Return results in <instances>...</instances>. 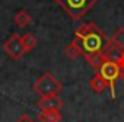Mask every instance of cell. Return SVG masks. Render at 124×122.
<instances>
[{
	"instance_id": "cell-7",
	"label": "cell",
	"mask_w": 124,
	"mask_h": 122,
	"mask_svg": "<svg viewBox=\"0 0 124 122\" xmlns=\"http://www.w3.org/2000/svg\"><path fill=\"white\" fill-rule=\"evenodd\" d=\"M37 107L41 112H48V110H60L63 107V100L55 96H47V97H41L37 102Z\"/></svg>"
},
{
	"instance_id": "cell-3",
	"label": "cell",
	"mask_w": 124,
	"mask_h": 122,
	"mask_svg": "<svg viewBox=\"0 0 124 122\" xmlns=\"http://www.w3.org/2000/svg\"><path fill=\"white\" fill-rule=\"evenodd\" d=\"M63 85L61 82L54 78L50 72H44L35 82H34V91L39 97H47V96H55Z\"/></svg>"
},
{
	"instance_id": "cell-1",
	"label": "cell",
	"mask_w": 124,
	"mask_h": 122,
	"mask_svg": "<svg viewBox=\"0 0 124 122\" xmlns=\"http://www.w3.org/2000/svg\"><path fill=\"white\" fill-rule=\"evenodd\" d=\"M73 43L80 50V54H89L102 51V49L108 43V38L101 31V28L96 27V24L86 22L78 27V30L75 31Z\"/></svg>"
},
{
	"instance_id": "cell-4",
	"label": "cell",
	"mask_w": 124,
	"mask_h": 122,
	"mask_svg": "<svg viewBox=\"0 0 124 122\" xmlns=\"http://www.w3.org/2000/svg\"><path fill=\"white\" fill-rule=\"evenodd\" d=\"M107 82H108V87L111 88V97L114 99L115 97V88H114V84L115 81L120 78V65L114 63V62H109V60H104L101 63L98 72Z\"/></svg>"
},
{
	"instance_id": "cell-14",
	"label": "cell",
	"mask_w": 124,
	"mask_h": 122,
	"mask_svg": "<svg viewBox=\"0 0 124 122\" xmlns=\"http://www.w3.org/2000/svg\"><path fill=\"white\" fill-rule=\"evenodd\" d=\"M66 54L70 57V59H78V56L80 54V50L78 49V46L72 41L67 47H66Z\"/></svg>"
},
{
	"instance_id": "cell-6",
	"label": "cell",
	"mask_w": 124,
	"mask_h": 122,
	"mask_svg": "<svg viewBox=\"0 0 124 122\" xmlns=\"http://www.w3.org/2000/svg\"><path fill=\"white\" fill-rule=\"evenodd\" d=\"M102 54H104V59L105 60L114 62L117 65H123L124 63V49L115 46L111 40H108V43L102 49Z\"/></svg>"
},
{
	"instance_id": "cell-9",
	"label": "cell",
	"mask_w": 124,
	"mask_h": 122,
	"mask_svg": "<svg viewBox=\"0 0 124 122\" xmlns=\"http://www.w3.org/2000/svg\"><path fill=\"white\" fill-rule=\"evenodd\" d=\"M13 21H15V24H16L19 28H25V27H28V25L32 22V18H31V15L28 13V10L21 9V10L16 12Z\"/></svg>"
},
{
	"instance_id": "cell-2",
	"label": "cell",
	"mask_w": 124,
	"mask_h": 122,
	"mask_svg": "<svg viewBox=\"0 0 124 122\" xmlns=\"http://www.w3.org/2000/svg\"><path fill=\"white\" fill-rule=\"evenodd\" d=\"M72 19L83 18L95 5L98 0H54Z\"/></svg>"
},
{
	"instance_id": "cell-11",
	"label": "cell",
	"mask_w": 124,
	"mask_h": 122,
	"mask_svg": "<svg viewBox=\"0 0 124 122\" xmlns=\"http://www.w3.org/2000/svg\"><path fill=\"white\" fill-rule=\"evenodd\" d=\"M91 87L95 93H102L107 87H108V82L99 75V74H95V77L91 80Z\"/></svg>"
},
{
	"instance_id": "cell-10",
	"label": "cell",
	"mask_w": 124,
	"mask_h": 122,
	"mask_svg": "<svg viewBox=\"0 0 124 122\" xmlns=\"http://www.w3.org/2000/svg\"><path fill=\"white\" fill-rule=\"evenodd\" d=\"M38 121L39 122H60L61 121V113H60V110L39 112L38 113Z\"/></svg>"
},
{
	"instance_id": "cell-16",
	"label": "cell",
	"mask_w": 124,
	"mask_h": 122,
	"mask_svg": "<svg viewBox=\"0 0 124 122\" xmlns=\"http://www.w3.org/2000/svg\"><path fill=\"white\" fill-rule=\"evenodd\" d=\"M120 78L124 81V63H123V65H120Z\"/></svg>"
},
{
	"instance_id": "cell-5",
	"label": "cell",
	"mask_w": 124,
	"mask_h": 122,
	"mask_svg": "<svg viewBox=\"0 0 124 122\" xmlns=\"http://www.w3.org/2000/svg\"><path fill=\"white\" fill-rule=\"evenodd\" d=\"M3 50L5 53L12 57L13 60H19L25 54V49L22 44V35L19 34H12L5 43H3Z\"/></svg>"
},
{
	"instance_id": "cell-12",
	"label": "cell",
	"mask_w": 124,
	"mask_h": 122,
	"mask_svg": "<svg viewBox=\"0 0 124 122\" xmlns=\"http://www.w3.org/2000/svg\"><path fill=\"white\" fill-rule=\"evenodd\" d=\"M22 44H23L25 53H29L31 50H34V49L37 47L38 41H37L35 35H32V34H29V32H26V34H23V35H22Z\"/></svg>"
},
{
	"instance_id": "cell-15",
	"label": "cell",
	"mask_w": 124,
	"mask_h": 122,
	"mask_svg": "<svg viewBox=\"0 0 124 122\" xmlns=\"http://www.w3.org/2000/svg\"><path fill=\"white\" fill-rule=\"evenodd\" d=\"M16 122H35V121H34L28 113H22V115L16 119Z\"/></svg>"
},
{
	"instance_id": "cell-13",
	"label": "cell",
	"mask_w": 124,
	"mask_h": 122,
	"mask_svg": "<svg viewBox=\"0 0 124 122\" xmlns=\"http://www.w3.org/2000/svg\"><path fill=\"white\" fill-rule=\"evenodd\" d=\"M109 40H111L115 46L124 49V28H118V30L114 32L112 38H109Z\"/></svg>"
},
{
	"instance_id": "cell-8",
	"label": "cell",
	"mask_w": 124,
	"mask_h": 122,
	"mask_svg": "<svg viewBox=\"0 0 124 122\" xmlns=\"http://www.w3.org/2000/svg\"><path fill=\"white\" fill-rule=\"evenodd\" d=\"M83 57L86 59V62L93 68V71H95V74L98 72V69H99V66H101V63L104 62V54H102V51H96V53H89V54H83Z\"/></svg>"
}]
</instances>
